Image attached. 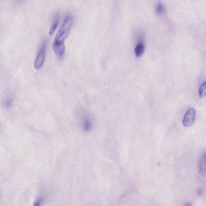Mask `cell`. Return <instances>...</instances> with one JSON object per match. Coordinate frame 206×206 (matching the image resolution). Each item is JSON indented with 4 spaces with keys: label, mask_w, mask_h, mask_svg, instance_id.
I'll return each instance as SVG.
<instances>
[{
    "label": "cell",
    "mask_w": 206,
    "mask_h": 206,
    "mask_svg": "<svg viewBox=\"0 0 206 206\" xmlns=\"http://www.w3.org/2000/svg\"><path fill=\"white\" fill-rule=\"evenodd\" d=\"M73 21V18L71 15H68L65 17L63 23L56 37L54 42L59 44L64 43V40L68 37L70 33Z\"/></svg>",
    "instance_id": "1"
},
{
    "label": "cell",
    "mask_w": 206,
    "mask_h": 206,
    "mask_svg": "<svg viewBox=\"0 0 206 206\" xmlns=\"http://www.w3.org/2000/svg\"><path fill=\"white\" fill-rule=\"evenodd\" d=\"M47 42L46 41H44L42 43L40 47L38 53L37 54L34 62L35 68L37 70L41 69L44 65L45 61L46 48H47Z\"/></svg>",
    "instance_id": "2"
},
{
    "label": "cell",
    "mask_w": 206,
    "mask_h": 206,
    "mask_svg": "<svg viewBox=\"0 0 206 206\" xmlns=\"http://www.w3.org/2000/svg\"><path fill=\"white\" fill-rule=\"evenodd\" d=\"M195 119V111L193 108H190L186 112L184 118L183 123L184 126L189 127L194 123Z\"/></svg>",
    "instance_id": "3"
},
{
    "label": "cell",
    "mask_w": 206,
    "mask_h": 206,
    "mask_svg": "<svg viewBox=\"0 0 206 206\" xmlns=\"http://www.w3.org/2000/svg\"><path fill=\"white\" fill-rule=\"evenodd\" d=\"M52 48L54 52L59 58L63 57L65 51V47L64 43H56L54 42L52 45Z\"/></svg>",
    "instance_id": "4"
},
{
    "label": "cell",
    "mask_w": 206,
    "mask_h": 206,
    "mask_svg": "<svg viewBox=\"0 0 206 206\" xmlns=\"http://www.w3.org/2000/svg\"><path fill=\"white\" fill-rule=\"evenodd\" d=\"M199 172L201 176H204L206 174V153H204L200 158L199 165Z\"/></svg>",
    "instance_id": "5"
},
{
    "label": "cell",
    "mask_w": 206,
    "mask_h": 206,
    "mask_svg": "<svg viewBox=\"0 0 206 206\" xmlns=\"http://www.w3.org/2000/svg\"><path fill=\"white\" fill-rule=\"evenodd\" d=\"M59 15L58 14L56 15L55 18H54L53 22L51 26V29H50L49 32V34L50 35H53L54 33H55L56 28L57 27L58 23H59Z\"/></svg>",
    "instance_id": "6"
},
{
    "label": "cell",
    "mask_w": 206,
    "mask_h": 206,
    "mask_svg": "<svg viewBox=\"0 0 206 206\" xmlns=\"http://www.w3.org/2000/svg\"><path fill=\"white\" fill-rule=\"evenodd\" d=\"M14 97L12 95L9 94L7 95L3 100L4 106L6 108H10L13 104Z\"/></svg>",
    "instance_id": "7"
},
{
    "label": "cell",
    "mask_w": 206,
    "mask_h": 206,
    "mask_svg": "<svg viewBox=\"0 0 206 206\" xmlns=\"http://www.w3.org/2000/svg\"><path fill=\"white\" fill-rule=\"evenodd\" d=\"M145 51V46L142 43H139L135 49V52L136 56L140 57L143 55Z\"/></svg>",
    "instance_id": "8"
},
{
    "label": "cell",
    "mask_w": 206,
    "mask_h": 206,
    "mask_svg": "<svg viewBox=\"0 0 206 206\" xmlns=\"http://www.w3.org/2000/svg\"><path fill=\"white\" fill-rule=\"evenodd\" d=\"M199 95L201 98L206 96V82L200 86L199 90Z\"/></svg>",
    "instance_id": "9"
},
{
    "label": "cell",
    "mask_w": 206,
    "mask_h": 206,
    "mask_svg": "<svg viewBox=\"0 0 206 206\" xmlns=\"http://www.w3.org/2000/svg\"><path fill=\"white\" fill-rule=\"evenodd\" d=\"M155 11L157 14L159 15L162 14L163 13H164L165 11V8H164V5L161 2H159L157 4L156 7Z\"/></svg>",
    "instance_id": "10"
}]
</instances>
